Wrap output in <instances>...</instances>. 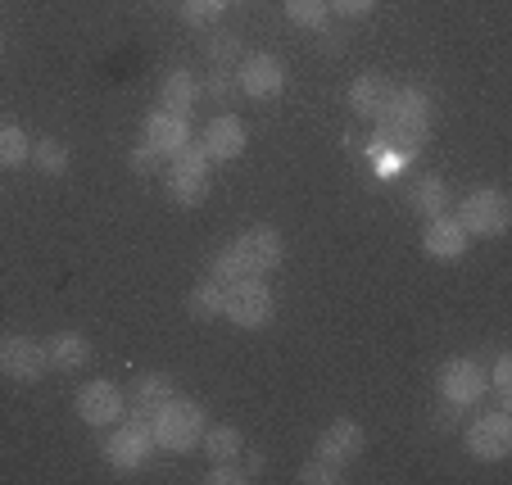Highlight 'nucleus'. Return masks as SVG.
Segmentation results:
<instances>
[{
	"label": "nucleus",
	"instance_id": "obj_12",
	"mask_svg": "<svg viewBox=\"0 0 512 485\" xmlns=\"http://www.w3.org/2000/svg\"><path fill=\"white\" fill-rule=\"evenodd\" d=\"M232 245L241 250V259L250 263L254 277H268V272L281 268V259H286V241H281V232H277V227H268V223L241 232Z\"/></svg>",
	"mask_w": 512,
	"mask_h": 485
},
{
	"label": "nucleus",
	"instance_id": "obj_32",
	"mask_svg": "<svg viewBox=\"0 0 512 485\" xmlns=\"http://www.w3.org/2000/svg\"><path fill=\"white\" fill-rule=\"evenodd\" d=\"M236 55H241V41H236V37L209 41V59H236Z\"/></svg>",
	"mask_w": 512,
	"mask_h": 485
},
{
	"label": "nucleus",
	"instance_id": "obj_19",
	"mask_svg": "<svg viewBox=\"0 0 512 485\" xmlns=\"http://www.w3.org/2000/svg\"><path fill=\"white\" fill-rule=\"evenodd\" d=\"M173 395H177V386H173V377H168V372H145V377L136 381V390H132V399H136V418L150 422Z\"/></svg>",
	"mask_w": 512,
	"mask_h": 485
},
{
	"label": "nucleus",
	"instance_id": "obj_3",
	"mask_svg": "<svg viewBox=\"0 0 512 485\" xmlns=\"http://www.w3.org/2000/svg\"><path fill=\"white\" fill-rule=\"evenodd\" d=\"M458 223H463L467 236H476V241L503 236L508 232V223H512L508 195H503L499 186H481V191H472L463 204H458Z\"/></svg>",
	"mask_w": 512,
	"mask_h": 485
},
{
	"label": "nucleus",
	"instance_id": "obj_2",
	"mask_svg": "<svg viewBox=\"0 0 512 485\" xmlns=\"http://www.w3.org/2000/svg\"><path fill=\"white\" fill-rule=\"evenodd\" d=\"M272 313H277V304H272V291H268L263 277L250 272V277H241V282L227 286V295H223V318L227 322H236V327H245V331H259V327L272 322Z\"/></svg>",
	"mask_w": 512,
	"mask_h": 485
},
{
	"label": "nucleus",
	"instance_id": "obj_5",
	"mask_svg": "<svg viewBox=\"0 0 512 485\" xmlns=\"http://www.w3.org/2000/svg\"><path fill=\"white\" fill-rule=\"evenodd\" d=\"M485 386H490L485 368L476 359H467V354H454V359H445V368H440V377H435V390H440V399H445L449 408L476 404V399L485 395Z\"/></svg>",
	"mask_w": 512,
	"mask_h": 485
},
{
	"label": "nucleus",
	"instance_id": "obj_9",
	"mask_svg": "<svg viewBox=\"0 0 512 485\" xmlns=\"http://www.w3.org/2000/svg\"><path fill=\"white\" fill-rule=\"evenodd\" d=\"M141 146L155 150L159 159H173L191 146V118L186 114H173V109H155V114L145 118L141 127Z\"/></svg>",
	"mask_w": 512,
	"mask_h": 485
},
{
	"label": "nucleus",
	"instance_id": "obj_8",
	"mask_svg": "<svg viewBox=\"0 0 512 485\" xmlns=\"http://www.w3.org/2000/svg\"><path fill=\"white\" fill-rule=\"evenodd\" d=\"M150 449H155V431H150L145 418H132V422H123V427L114 422V436L105 440V458L118 472H136V467L150 458Z\"/></svg>",
	"mask_w": 512,
	"mask_h": 485
},
{
	"label": "nucleus",
	"instance_id": "obj_22",
	"mask_svg": "<svg viewBox=\"0 0 512 485\" xmlns=\"http://www.w3.org/2000/svg\"><path fill=\"white\" fill-rule=\"evenodd\" d=\"M32 159V136L19 123H5L0 118V168H19Z\"/></svg>",
	"mask_w": 512,
	"mask_h": 485
},
{
	"label": "nucleus",
	"instance_id": "obj_30",
	"mask_svg": "<svg viewBox=\"0 0 512 485\" xmlns=\"http://www.w3.org/2000/svg\"><path fill=\"white\" fill-rule=\"evenodd\" d=\"M494 390H499V404L508 408V390H512V359L508 354H499V359H494Z\"/></svg>",
	"mask_w": 512,
	"mask_h": 485
},
{
	"label": "nucleus",
	"instance_id": "obj_21",
	"mask_svg": "<svg viewBox=\"0 0 512 485\" xmlns=\"http://www.w3.org/2000/svg\"><path fill=\"white\" fill-rule=\"evenodd\" d=\"M200 449L213 458V463H236V454L245 449V436L236 427H204Z\"/></svg>",
	"mask_w": 512,
	"mask_h": 485
},
{
	"label": "nucleus",
	"instance_id": "obj_18",
	"mask_svg": "<svg viewBox=\"0 0 512 485\" xmlns=\"http://www.w3.org/2000/svg\"><path fill=\"white\" fill-rule=\"evenodd\" d=\"M408 204H413V214H422V218L449 214V182L440 173L413 177V186H408Z\"/></svg>",
	"mask_w": 512,
	"mask_h": 485
},
{
	"label": "nucleus",
	"instance_id": "obj_31",
	"mask_svg": "<svg viewBox=\"0 0 512 485\" xmlns=\"http://www.w3.org/2000/svg\"><path fill=\"white\" fill-rule=\"evenodd\" d=\"M204 481L209 485H241V481H250V472H236L232 463H213V472H204Z\"/></svg>",
	"mask_w": 512,
	"mask_h": 485
},
{
	"label": "nucleus",
	"instance_id": "obj_23",
	"mask_svg": "<svg viewBox=\"0 0 512 485\" xmlns=\"http://www.w3.org/2000/svg\"><path fill=\"white\" fill-rule=\"evenodd\" d=\"M223 295H227V286L218 282V277H204V282L186 295V304H191L195 318H223Z\"/></svg>",
	"mask_w": 512,
	"mask_h": 485
},
{
	"label": "nucleus",
	"instance_id": "obj_25",
	"mask_svg": "<svg viewBox=\"0 0 512 485\" xmlns=\"http://www.w3.org/2000/svg\"><path fill=\"white\" fill-rule=\"evenodd\" d=\"M286 19L295 23V28L318 32V28H327L331 10H327V0H286Z\"/></svg>",
	"mask_w": 512,
	"mask_h": 485
},
{
	"label": "nucleus",
	"instance_id": "obj_26",
	"mask_svg": "<svg viewBox=\"0 0 512 485\" xmlns=\"http://www.w3.org/2000/svg\"><path fill=\"white\" fill-rule=\"evenodd\" d=\"M209 277H218L223 286H232V282H241V277H250V263L241 259L236 245H223V250L213 254V263H209Z\"/></svg>",
	"mask_w": 512,
	"mask_h": 485
},
{
	"label": "nucleus",
	"instance_id": "obj_28",
	"mask_svg": "<svg viewBox=\"0 0 512 485\" xmlns=\"http://www.w3.org/2000/svg\"><path fill=\"white\" fill-rule=\"evenodd\" d=\"M300 481L304 485H336L340 481V467L327 463V458H309V463L300 467Z\"/></svg>",
	"mask_w": 512,
	"mask_h": 485
},
{
	"label": "nucleus",
	"instance_id": "obj_15",
	"mask_svg": "<svg viewBox=\"0 0 512 485\" xmlns=\"http://www.w3.org/2000/svg\"><path fill=\"white\" fill-rule=\"evenodd\" d=\"M467 227L458 223V218H449V214H435V218H426V232H422V250L431 254V259H440V263H454V259H463L467 254Z\"/></svg>",
	"mask_w": 512,
	"mask_h": 485
},
{
	"label": "nucleus",
	"instance_id": "obj_20",
	"mask_svg": "<svg viewBox=\"0 0 512 485\" xmlns=\"http://www.w3.org/2000/svg\"><path fill=\"white\" fill-rule=\"evenodd\" d=\"M191 105H195V78L191 73H186V68L164 73V82H159V109H173V114L191 118Z\"/></svg>",
	"mask_w": 512,
	"mask_h": 485
},
{
	"label": "nucleus",
	"instance_id": "obj_6",
	"mask_svg": "<svg viewBox=\"0 0 512 485\" xmlns=\"http://www.w3.org/2000/svg\"><path fill=\"white\" fill-rule=\"evenodd\" d=\"M209 164L213 159L204 155L200 146H186L182 155L168 159V195H173L177 204H200L204 195H209Z\"/></svg>",
	"mask_w": 512,
	"mask_h": 485
},
{
	"label": "nucleus",
	"instance_id": "obj_17",
	"mask_svg": "<svg viewBox=\"0 0 512 485\" xmlns=\"http://www.w3.org/2000/svg\"><path fill=\"white\" fill-rule=\"evenodd\" d=\"M46 363L55 372H78L91 363V340L78 336V331H55L46 340Z\"/></svg>",
	"mask_w": 512,
	"mask_h": 485
},
{
	"label": "nucleus",
	"instance_id": "obj_11",
	"mask_svg": "<svg viewBox=\"0 0 512 485\" xmlns=\"http://www.w3.org/2000/svg\"><path fill=\"white\" fill-rule=\"evenodd\" d=\"M46 345L32 336H5L0 340V372L10 381H19V386H32V381H41V372H46Z\"/></svg>",
	"mask_w": 512,
	"mask_h": 485
},
{
	"label": "nucleus",
	"instance_id": "obj_14",
	"mask_svg": "<svg viewBox=\"0 0 512 485\" xmlns=\"http://www.w3.org/2000/svg\"><path fill=\"white\" fill-rule=\"evenodd\" d=\"M363 445H368L363 427H358L354 418H340V422H331V427L318 436L313 458H327V463H336V467H349L358 454H363Z\"/></svg>",
	"mask_w": 512,
	"mask_h": 485
},
{
	"label": "nucleus",
	"instance_id": "obj_16",
	"mask_svg": "<svg viewBox=\"0 0 512 485\" xmlns=\"http://www.w3.org/2000/svg\"><path fill=\"white\" fill-rule=\"evenodd\" d=\"M390 100H395V87H390L386 78H377V73H363V78L349 82V109H354L358 118L381 123V118L390 114Z\"/></svg>",
	"mask_w": 512,
	"mask_h": 485
},
{
	"label": "nucleus",
	"instance_id": "obj_27",
	"mask_svg": "<svg viewBox=\"0 0 512 485\" xmlns=\"http://www.w3.org/2000/svg\"><path fill=\"white\" fill-rule=\"evenodd\" d=\"M227 10V0H182V19L195 23V28H209V23H218Z\"/></svg>",
	"mask_w": 512,
	"mask_h": 485
},
{
	"label": "nucleus",
	"instance_id": "obj_34",
	"mask_svg": "<svg viewBox=\"0 0 512 485\" xmlns=\"http://www.w3.org/2000/svg\"><path fill=\"white\" fill-rule=\"evenodd\" d=\"M209 91H213V96H227V91H232V82H227V78H213Z\"/></svg>",
	"mask_w": 512,
	"mask_h": 485
},
{
	"label": "nucleus",
	"instance_id": "obj_1",
	"mask_svg": "<svg viewBox=\"0 0 512 485\" xmlns=\"http://www.w3.org/2000/svg\"><path fill=\"white\" fill-rule=\"evenodd\" d=\"M204 427H209V422H204V408L195 404V399H182V395H173L155 418H150L155 449H164V454H191V449H200Z\"/></svg>",
	"mask_w": 512,
	"mask_h": 485
},
{
	"label": "nucleus",
	"instance_id": "obj_4",
	"mask_svg": "<svg viewBox=\"0 0 512 485\" xmlns=\"http://www.w3.org/2000/svg\"><path fill=\"white\" fill-rule=\"evenodd\" d=\"M463 445L476 463H503L512 454V418L508 408H494V413H481L472 427L463 431Z\"/></svg>",
	"mask_w": 512,
	"mask_h": 485
},
{
	"label": "nucleus",
	"instance_id": "obj_33",
	"mask_svg": "<svg viewBox=\"0 0 512 485\" xmlns=\"http://www.w3.org/2000/svg\"><path fill=\"white\" fill-rule=\"evenodd\" d=\"M155 164H159V155H155V150H132V168H136V173H155Z\"/></svg>",
	"mask_w": 512,
	"mask_h": 485
},
{
	"label": "nucleus",
	"instance_id": "obj_29",
	"mask_svg": "<svg viewBox=\"0 0 512 485\" xmlns=\"http://www.w3.org/2000/svg\"><path fill=\"white\" fill-rule=\"evenodd\" d=\"M327 10L340 19H363V14L377 10V0H327Z\"/></svg>",
	"mask_w": 512,
	"mask_h": 485
},
{
	"label": "nucleus",
	"instance_id": "obj_13",
	"mask_svg": "<svg viewBox=\"0 0 512 485\" xmlns=\"http://www.w3.org/2000/svg\"><path fill=\"white\" fill-rule=\"evenodd\" d=\"M245 146H250V132H245V123L236 114H218V118H209V127H204V136H200V150L209 159H241L245 155Z\"/></svg>",
	"mask_w": 512,
	"mask_h": 485
},
{
	"label": "nucleus",
	"instance_id": "obj_24",
	"mask_svg": "<svg viewBox=\"0 0 512 485\" xmlns=\"http://www.w3.org/2000/svg\"><path fill=\"white\" fill-rule=\"evenodd\" d=\"M32 164H37L46 177H64L68 173V146L55 141V136H41V141H32Z\"/></svg>",
	"mask_w": 512,
	"mask_h": 485
},
{
	"label": "nucleus",
	"instance_id": "obj_10",
	"mask_svg": "<svg viewBox=\"0 0 512 485\" xmlns=\"http://www.w3.org/2000/svg\"><path fill=\"white\" fill-rule=\"evenodd\" d=\"M123 413H127V395L114 381L96 377L78 390V418L87 427H114V422H123Z\"/></svg>",
	"mask_w": 512,
	"mask_h": 485
},
{
	"label": "nucleus",
	"instance_id": "obj_7",
	"mask_svg": "<svg viewBox=\"0 0 512 485\" xmlns=\"http://www.w3.org/2000/svg\"><path fill=\"white\" fill-rule=\"evenodd\" d=\"M236 91L250 100H272L286 91V64H281L277 55H268V50H259V55H241V64H236Z\"/></svg>",
	"mask_w": 512,
	"mask_h": 485
}]
</instances>
